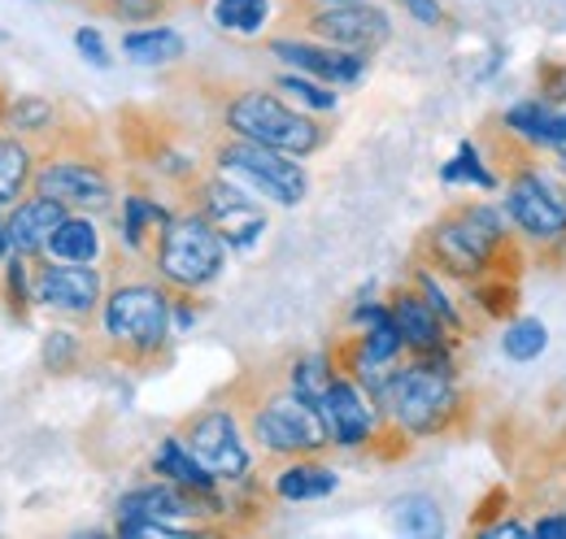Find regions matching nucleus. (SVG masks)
<instances>
[{
  "mask_svg": "<svg viewBox=\"0 0 566 539\" xmlns=\"http://www.w3.org/2000/svg\"><path fill=\"white\" fill-rule=\"evenodd\" d=\"M222 262H227V240L218 235L210 218L188 213V218H170L161 226L157 270L175 287H206L222 274Z\"/></svg>",
  "mask_w": 566,
  "mask_h": 539,
  "instance_id": "obj_1",
  "label": "nucleus"
},
{
  "mask_svg": "<svg viewBox=\"0 0 566 539\" xmlns=\"http://www.w3.org/2000/svg\"><path fill=\"white\" fill-rule=\"evenodd\" d=\"M227 127L235 135H244V139L283 148L292 157H305V152H314L323 144V131L305 114H296L283 101H275L271 92H244V96H235L227 105Z\"/></svg>",
  "mask_w": 566,
  "mask_h": 539,
  "instance_id": "obj_2",
  "label": "nucleus"
},
{
  "mask_svg": "<svg viewBox=\"0 0 566 539\" xmlns=\"http://www.w3.org/2000/svg\"><path fill=\"white\" fill-rule=\"evenodd\" d=\"M384 404L392 409V418L415 431V435H431L449 422L453 413V383H449V370L444 366H406L397 370L388 383H384Z\"/></svg>",
  "mask_w": 566,
  "mask_h": 539,
  "instance_id": "obj_3",
  "label": "nucleus"
},
{
  "mask_svg": "<svg viewBox=\"0 0 566 539\" xmlns=\"http://www.w3.org/2000/svg\"><path fill=\"white\" fill-rule=\"evenodd\" d=\"M105 331L132 352H157L170 336V300L153 283H127L105 300Z\"/></svg>",
  "mask_w": 566,
  "mask_h": 539,
  "instance_id": "obj_4",
  "label": "nucleus"
},
{
  "mask_svg": "<svg viewBox=\"0 0 566 539\" xmlns=\"http://www.w3.org/2000/svg\"><path fill=\"white\" fill-rule=\"evenodd\" d=\"M218 161H222V170L249 179L258 192H266L271 201H280V204H301L305 192H310V179H305V170L292 161V152L271 148V144H258V139H244V135H240L235 144H227V148L218 152Z\"/></svg>",
  "mask_w": 566,
  "mask_h": 539,
  "instance_id": "obj_5",
  "label": "nucleus"
},
{
  "mask_svg": "<svg viewBox=\"0 0 566 539\" xmlns=\"http://www.w3.org/2000/svg\"><path fill=\"white\" fill-rule=\"evenodd\" d=\"M253 435L271 448V453H314L332 440L323 409L310 404L305 397H275L253 413Z\"/></svg>",
  "mask_w": 566,
  "mask_h": 539,
  "instance_id": "obj_6",
  "label": "nucleus"
},
{
  "mask_svg": "<svg viewBox=\"0 0 566 539\" xmlns=\"http://www.w3.org/2000/svg\"><path fill=\"white\" fill-rule=\"evenodd\" d=\"M496 244H501V218L484 204L458 209L453 218H444L436 226V253L458 274H475V270L489 266Z\"/></svg>",
  "mask_w": 566,
  "mask_h": 539,
  "instance_id": "obj_7",
  "label": "nucleus"
},
{
  "mask_svg": "<svg viewBox=\"0 0 566 539\" xmlns=\"http://www.w3.org/2000/svg\"><path fill=\"white\" fill-rule=\"evenodd\" d=\"M184 444L197 453V462H201L213 478H240V474L249 471V448H244V440H240L231 413H222V409H210V413L192 418Z\"/></svg>",
  "mask_w": 566,
  "mask_h": 539,
  "instance_id": "obj_8",
  "label": "nucleus"
},
{
  "mask_svg": "<svg viewBox=\"0 0 566 539\" xmlns=\"http://www.w3.org/2000/svg\"><path fill=\"white\" fill-rule=\"evenodd\" d=\"M314 35L336 44V49H349V53H370L388 40V13L384 9H370V4H357V0H345V4H327L310 18Z\"/></svg>",
  "mask_w": 566,
  "mask_h": 539,
  "instance_id": "obj_9",
  "label": "nucleus"
},
{
  "mask_svg": "<svg viewBox=\"0 0 566 539\" xmlns=\"http://www.w3.org/2000/svg\"><path fill=\"white\" fill-rule=\"evenodd\" d=\"M510 218L536 235V240H558L566 231V197L545 175H518L510 183Z\"/></svg>",
  "mask_w": 566,
  "mask_h": 539,
  "instance_id": "obj_10",
  "label": "nucleus"
},
{
  "mask_svg": "<svg viewBox=\"0 0 566 539\" xmlns=\"http://www.w3.org/2000/svg\"><path fill=\"white\" fill-rule=\"evenodd\" d=\"M31 296L49 309H62V314H92L101 300V274L92 270V262L40 266L31 278Z\"/></svg>",
  "mask_w": 566,
  "mask_h": 539,
  "instance_id": "obj_11",
  "label": "nucleus"
},
{
  "mask_svg": "<svg viewBox=\"0 0 566 539\" xmlns=\"http://www.w3.org/2000/svg\"><path fill=\"white\" fill-rule=\"evenodd\" d=\"M35 192L66 209H105L109 204V179L96 166L83 161H53L35 175Z\"/></svg>",
  "mask_w": 566,
  "mask_h": 539,
  "instance_id": "obj_12",
  "label": "nucleus"
},
{
  "mask_svg": "<svg viewBox=\"0 0 566 539\" xmlns=\"http://www.w3.org/2000/svg\"><path fill=\"white\" fill-rule=\"evenodd\" d=\"M206 218L218 226V235L231 249H249L262 231H266V213L249 201L244 192L227 188V183H210L206 188Z\"/></svg>",
  "mask_w": 566,
  "mask_h": 539,
  "instance_id": "obj_13",
  "label": "nucleus"
},
{
  "mask_svg": "<svg viewBox=\"0 0 566 539\" xmlns=\"http://www.w3.org/2000/svg\"><path fill=\"white\" fill-rule=\"evenodd\" d=\"M66 204L49 201V197H31V201L13 204V213L4 218V235H9V253L18 257H35L40 249H49V240L57 235V226L66 222Z\"/></svg>",
  "mask_w": 566,
  "mask_h": 539,
  "instance_id": "obj_14",
  "label": "nucleus"
},
{
  "mask_svg": "<svg viewBox=\"0 0 566 539\" xmlns=\"http://www.w3.org/2000/svg\"><path fill=\"white\" fill-rule=\"evenodd\" d=\"M206 496H210V487H140V492H127L118 500V518H166V522H184L192 514H210V509H201Z\"/></svg>",
  "mask_w": 566,
  "mask_h": 539,
  "instance_id": "obj_15",
  "label": "nucleus"
},
{
  "mask_svg": "<svg viewBox=\"0 0 566 539\" xmlns=\"http://www.w3.org/2000/svg\"><path fill=\"white\" fill-rule=\"evenodd\" d=\"M318 409H323V422H327L336 444H345V448L366 444V435H370V404H366V397L357 392L354 383L336 379L327 388V397L318 401Z\"/></svg>",
  "mask_w": 566,
  "mask_h": 539,
  "instance_id": "obj_16",
  "label": "nucleus"
},
{
  "mask_svg": "<svg viewBox=\"0 0 566 539\" xmlns=\"http://www.w3.org/2000/svg\"><path fill=\"white\" fill-rule=\"evenodd\" d=\"M275 53L296 70L318 74L327 83H357L366 74V57L340 53V49H314V44H296V40H275Z\"/></svg>",
  "mask_w": 566,
  "mask_h": 539,
  "instance_id": "obj_17",
  "label": "nucleus"
},
{
  "mask_svg": "<svg viewBox=\"0 0 566 539\" xmlns=\"http://www.w3.org/2000/svg\"><path fill=\"white\" fill-rule=\"evenodd\" d=\"M35 179V161H31V148L18 144L13 135H0V218L13 213L18 197L31 188Z\"/></svg>",
  "mask_w": 566,
  "mask_h": 539,
  "instance_id": "obj_18",
  "label": "nucleus"
},
{
  "mask_svg": "<svg viewBox=\"0 0 566 539\" xmlns=\"http://www.w3.org/2000/svg\"><path fill=\"white\" fill-rule=\"evenodd\" d=\"M123 53L140 66H166V62H179L188 53V44L175 27H144V31L123 35Z\"/></svg>",
  "mask_w": 566,
  "mask_h": 539,
  "instance_id": "obj_19",
  "label": "nucleus"
},
{
  "mask_svg": "<svg viewBox=\"0 0 566 539\" xmlns=\"http://www.w3.org/2000/svg\"><path fill=\"white\" fill-rule=\"evenodd\" d=\"M357 318L370 327L366 336H361V366H384V361H392L397 352H401V327H397V318H392V309H379V305H366V309H357Z\"/></svg>",
  "mask_w": 566,
  "mask_h": 539,
  "instance_id": "obj_20",
  "label": "nucleus"
},
{
  "mask_svg": "<svg viewBox=\"0 0 566 539\" xmlns=\"http://www.w3.org/2000/svg\"><path fill=\"white\" fill-rule=\"evenodd\" d=\"M392 318H397V327H401V336H406V344L410 348H419V352H431V348H440V314L427 305V300H419V296H397L392 300Z\"/></svg>",
  "mask_w": 566,
  "mask_h": 539,
  "instance_id": "obj_21",
  "label": "nucleus"
},
{
  "mask_svg": "<svg viewBox=\"0 0 566 539\" xmlns=\"http://www.w3.org/2000/svg\"><path fill=\"white\" fill-rule=\"evenodd\" d=\"M153 466L157 474H166V478H175L179 487H213V474L197 462V453L184 444V440H161V448H157V457H153Z\"/></svg>",
  "mask_w": 566,
  "mask_h": 539,
  "instance_id": "obj_22",
  "label": "nucleus"
},
{
  "mask_svg": "<svg viewBox=\"0 0 566 539\" xmlns=\"http://www.w3.org/2000/svg\"><path fill=\"white\" fill-rule=\"evenodd\" d=\"M275 492H280L283 500H318V496L336 492V474L327 471V466H314V462H296V466L280 471Z\"/></svg>",
  "mask_w": 566,
  "mask_h": 539,
  "instance_id": "obj_23",
  "label": "nucleus"
},
{
  "mask_svg": "<svg viewBox=\"0 0 566 539\" xmlns=\"http://www.w3.org/2000/svg\"><path fill=\"white\" fill-rule=\"evenodd\" d=\"M49 253H53L57 262H96L101 235H96V226H92L87 218H66V222L57 226V235L49 240Z\"/></svg>",
  "mask_w": 566,
  "mask_h": 539,
  "instance_id": "obj_24",
  "label": "nucleus"
},
{
  "mask_svg": "<svg viewBox=\"0 0 566 539\" xmlns=\"http://www.w3.org/2000/svg\"><path fill=\"white\" fill-rule=\"evenodd\" d=\"M392 522L401 536H440L444 522H440V509L431 496H401L392 505Z\"/></svg>",
  "mask_w": 566,
  "mask_h": 539,
  "instance_id": "obj_25",
  "label": "nucleus"
},
{
  "mask_svg": "<svg viewBox=\"0 0 566 539\" xmlns=\"http://www.w3.org/2000/svg\"><path fill=\"white\" fill-rule=\"evenodd\" d=\"M266 13H271L266 0H213V22L235 35H258Z\"/></svg>",
  "mask_w": 566,
  "mask_h": 539,
  "instance_id": "obj_26",
  "label": "nucleus"
},
{
  "mask_svg": "<svg viewBox=\"0 0 566 539\" xmlns=\"http://www.w3.org/2000/svg\"><path fill=\"white\" fill-rule=\"evenodd\" d=\"M545 344H549L545 323L523 318V323H510V331H505V357H510V361H532V357L545 352Z\"/></svg>",
  "mask_w": 566,
  "mask_h": 539,
  "instance_id": "obj_27",
  "label": "nucleus"
},
{
  "mask_svg": "<svg viewBox=\"0 0 566 539\" xmlns=\"http://www.w3.org/2000/svg\"><path fill=\"white\" fill-rule=\"evenodd\" d=\"M166 222H170V213H166L161 204L144 201V197H127V213H123V240H127L132 249H140L144 231H148V226H166Z\"/></svg>",
  "mask_w": 566,
  "mask_h": 539,
  "instance_id": "obj_28",
  "label": "nucleus"
},
{
  "mask_svg": "<svg viewBox=\"0 0 566 539\" xmlns=\"http://www.w3.org/2000/svg\"><path fill=\"white\" fill-rule=\"evenodd\" d=\"M332 383H336V379H332V370H327V357H305V361L292 370V392L305 397L310 404L323 401Z\"/></svg>",
  "mask_w": 566,
  "mask_h": 539,
  "instance_id": "obj_29",
  "label": "nucleus"
},
{
  "mask_svg": "<svg viewBox=\"0 0 566 539\" xmlns=\"http://www.w3.org/2000/svg\"><path fill=\"white\" fill-rule=\"evenodd\" d=\"M9 123H13L18 131H44V127L53 123V109H49V101H40V96H22V101H13Z\"/></svg>",
  "mask_w": 566,
  "mask_h": 539,
  "instance_id": "obj_30",
  "label": "nucleus"
},
{
  "mask_svg": "<svg viewBox=\"0 0 566 539\" xmlns=\"http://www.w3.org/2000/svg\"><path fill=\"white\" fill-rule=\"evenodd\" d=\"M444 179L449 183H458V179H467V183H480V188H493V175L480 166V157H475V148L471 144H462L458 148V157L444 166Z\"/></svg>",
  "mask_w": 566,
  "mask_h": 539,
  "instance_id": "obj_31",
  "label": "nucleus"
},
{
  "mask_svg": "<svg viewBox=\"0 0 566 539\" xmlns=\"http://www.w3.org/2000/svg\"><path fill=\"white\" fill-rule=\"evenodd\" d=\"M184 522H166V518H118V536H184Z\"/></svg>",
  "mask_w": 566,
  "mask_h": 539,
  "instance_id": "obj_32",
  "label": "nucleus"
},
{
  "mask_svg": "<svg viewBox=\"0 0 566 539\" xmlns=\"http://www.w3.org/2000/svg\"><path fill=\"white\" fill-rule=\"evenodd\" d=\"M280 87L283 92H292L296 101H305V105H314V109H332L336 105V92H323L318 83H310V78H280Z\"/></svg>",
  "mask_w": 566,
  "mask_h": 539,
  "instance_id": "obj_33",
  "label": "nucleus"
},
{
  "mask_svg": "<svg viewBox=\"0 0 566 539\" xmlns=\"http://www.w3.org/2000/svg\"><path fill=\"white\" fill-rule=\"evenodd\" d=\"M74 361V336L71 331H49L44 339V366L49 370H71Z\"/></svg>",
  "mask_w": 566,
  "mask_h": 539,
  "instance_id": "obj_34",
  "label": "nucleus"
},
{
  "mask_svg": "<svg viewBox=\"0 0 566 539\" xmlns=\"http://www.w3.org/2000/svg\"><path fill=\"white\" fill-rule=\"evenodd\" d=\"M74 49L92 62L96 70H105L109 66V49H105V40H101V31H92V27H78L74 31Z\"/></svg>",
  "mask_w": 566,
  "mask_h": 539,
  "instance_id": "obj_35",
  "label": "nucleus"
},
{
  "mask_svg": "<svg viewBox=\"0 0 566 539\" xmlns=\"http://www.w3.org/2000/svg\"><path fill=\"white\" fill-rule=\"evenodd\" d=\"M161 9V0H114V13H123V18H153Z\"/></svg>",
  "mask_w": 566,
  "mask_h": 539,
  "instance_id": "obj_36",
  "label": "nucleus"
},
{
  "mask_svg": "<svg viewBox=\"0 0 566 539\" xmlns=\"http://www.w3.org/2000/svg\"><path fill=\"white\" fill-rule=\"evenodd\" d=\"M423 292H427V305H431V309H436V314H440L444 323H458V314H453V305L444 300V292H440V287H436V283H431L427 274H423Z\"/></svg>",
  "mask_w": 566,
  "mask_h": 539,
  "instance_id": "obj_37",
  "label": "nucleus"
},
{
  "mask_svg": "<svg viewBox=\"0 0 566 539\" xmlns=\"http://www.w3.org/2000/svg\"><path fill=\"white\" fill-rule=\"evenodd\" d=\"M406 9L415 13V22H423V27H440V4H436V0H406Z\"/></svg>",
  "mask_w": 566,
  "mask_h": 539,
  "instance_id": "obj_38",
  "label": "nucleus"
},
{
  "mask_svg": "<svg viewBox=\"0 0 566 539\" xmlns=\"http://www.w3.org/2000/svg\"><path fill=\"white\" fill-rule=\"evenodd\" d=\"M536 536L541 539H566V518H545V522L536 527Z\"/></svg>",
  "mask_w": 566,
  "mask_h": 539,
  "instance_id": "obj_39",
  "label": "nucleus"
},
{
  "mask_svg": "<svg viewBox=\"0 0 566 539\" xmlns=\"http://www.w3.org/2000/svg\"><path fill=\"white\" fill-rule=\"evenodd\" d=\"M489 536H527V531H523V527H514V522H505V527H493Z\"/></svg>",
  "mask_w": 566,
  "mask_h": 539,
  "instance_id": "obj_40",
  "label": "nucleus"
},
{
  "mask_svg": "<svg viewBox=\"0 0 566 539\" xmlns=\"http://www.w3.org/2000/svg\"><path fill=\"white\" fill-rule=\"evenodd\" d=\"M323 4H345V0H323Z\"/></svg>",
  "mask_w": 566,
  "mask_h": 539,
  "instance_id": "obj_41",
  "label": "nucleus"
}]
</instances>
